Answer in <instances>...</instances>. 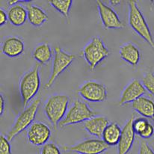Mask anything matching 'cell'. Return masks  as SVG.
Returning a JSON list of instances; mask_svg holds the SVG:
<instances>
[{
  "instance_id": "f546056e",
  "label": "cell",
  "mask_w": 154,
  "mask_h": 154,
  "mask_svg": "<svg viewBox=\"0 0 154 154\" xmlns=\"http://www.w3.org/2000/svg\"><path fill=\"white\" fill-rule=\"evenodd\" d=\"M5 110V99L2 95H0V115H2Z\"/></svg>"
},
{
  "instance_id": "4dcf8cb0",
  "label": "cell",
  "mask_w": 154,
  "mask_h": 154,
  "mask_svg": "<svg viewBox=\"0 0 154 154\" xmlns=\"http://www.w3.org/2000/svg\"><path fill=\"white\" fill-rule=\"evenodd\" d=\"M121 2V1H120V0H112V1H110L111 4L114 6L118 5H119Z\"/></svg>"
},
{
  "instance_id": "d4e9b609",
  "label": "cell",
  "mask_w": 154,
  "mask_h": 154,
  "mask_svg": "<svg viewBox=\"0 0 154 154\" xmlns=\"http://www.w3.org/2000/svg\"><path fill=\"white\" fill-rule=\"evenodd\" d=\"M0 154H12L10 141L2 135L0 136Z\"/></svg>"
},
{
  "instance_id": "d6986e66",
  "label": "cell",
  "mask_w": 154,
  "mask_h": 154,
  "mask_svg": "<svg viewBox=\"0 0 154 154\" xmlns=\"http://www.w3.org/2000/svg\"><path fill=\"white\" fill-rule=\"evenodd\" d=\"M8 17L11 23L14 26H21L26 23L28 19L27 10L21 5L11 6L8 10Z\"/></svg>"
},
{
  "instance_id": "44dd1931",
  "label": "cell",
  "mask_w": 154,
  "mask_h": 154,
  "mask_svg": "<svg viewBox=\"0 0 154 154\" xmlns=\"http://www.w3.org/2000/svg\"><path fill=\"white\" fill-rule=\"evenodd\" d=\"M33 57L39 64H45L51 60L52 51L48 44H41L37 46L33 51Z\"/></svg>"
},
{
  "instance_id": "f1b7e54d",
  "label": "cell",
  "mask_w": 154,
  "mask_h": 154,
  "mask_svg": "<svg viewBox=\"0 0 154 154\" xmlns=\"http://www.w3.org/2000/svg\"><path fill=\"white\" fill-rule=\"evenodd\" d=\"M8 20V14L3 9H0V25H5L7 23Z\"/></svg>"
},
{
  "instance_id": "3957f363",
  "label": "cell",
  "mask_w": 154,
  "mask_h": 154,
  "mask_svg": "<svg viewBox=\"0 0 154 154\" xmlns=\"http://www.w3.org/2000/svg\"><path fill=\"white\" fill-rule=\"evenodd\" d=\"M41 87V77L39 73V64L23 76L20 82V93L23 105L26 106L34 97L38 94Z\"/></svg>"
},
{
  "instance_id": "4fadbf2b",
  "label": "cell",
  "mask_w": 154,
  "mask_h": 154,
  "mask_svg": "<svg viewBox=\"0 0 154 154\" xmlns=\"http://www.w3.org/2000/svg\"><path fill=\"white\" fill-rule=\"evenodd\" d=\"M146 89L142 83L138 79H133L129 83L121 94L119 106H124L129 103H133L145 94Z\"/></svg>"
},
{
  "instance_id": "ffe728a7",
  "label": "cell",
  "mask_w": 154,
  "mask_h": 154,
  "mask_svg": "<svg viewBox=\"0 0 154 154\" xmlns=\"http://www.w3.org/2000/svg\"><path fill=\"white\" fill-rule=\"evenodd\" d=\"M122 129L117 123H109L103 133L102 138L109 146H115L118 144L121 138Z\"/></svg>"
},
{
  "instance_id": "7402d4cb",
  "label": "cell",
  "mask_w": 154,
  "mask_h": 154,
  "mask_svg": "<svg viewBox=\"0 0 154 154\" xmlns=\"http://www.w3.org/2000/svg\"><path fill=\"white\" fill-rule=\"evenodd\" d=\"M49 2L63 16L65 17H68L70 8L73 3L72 0H50Z\"/></svg>"
},
{
  "instance_id": "277c9868",
  "label": "cell",
  "mask_w": 154,
  "mask_h": 154,
  "mask_svg": "<svg viewBox=\"0 0 154 154\" xmlns=\"http://www.w3.org/2000/svg\"><path fill=\"white\" fill-rule=\"evenodd\" d=\"M85 60L91 70L109 55V51L99 37H94L85 46L82 50Z\"/></svg>"
},
{
  "instance_id": "ba28073f",
  "label": "cell",
  "mask_w": 154,
  "mask_h": 154,
  "mask_svg": "<svg viewBox=\"0 0 154 154\" xmlns=\"http://www.w3.org/2000/svg\"><path fill=\"white\" fill-rule=\"evenodd\" d=\"M81 97L89 102H104L107 99V90L104 85L94 81H88L79 88Z\"/></svg>"
},
{
  "instance_id": "e0dca14e",
  "label": "cell",
  "mask_w": 154,
  "mask_h": 154,
  "mask_svg": "<svg viewBox=\"0 0 154 154\" xmlns=\"http://www.w3.org/2000/svg\"><path fill=\"white\" fill-rule=\"evenodd\" d=\"M119 53L123 60L132 66L137 65L141 58L139 50L132 43H126L121 45Z\"/></svg>"
},
{
  "instance_id": "1f68e13d",
  "label": "cell",
  "mask_w": 154,
  "mask_h": 154,
  "mask_svg": "<svg viewBox=\"0 0 154 154\" xmlns=\"http://www.w3.org/2000/svg\"><path fill=\"white\" fill-rule=\"evenodd\" d=\"M152 119H153V121H154V117H153V118H152Z\"/></svg>"
},
{
  "instance_id": "4316f807",
  "label": "cell",
  "mask_w": 154,
  "mask_h": 154,
  "mask_svg": "<svg viewBox=\"0 0 154 154\" xmlns=\"http://www.w3.org/2000/svg\"><path fill=\"white\" fill-rule=\"evenodd\" d=\"M154 134V128L151 124L150 122L148 123V124L147 125L146 128L144 129V130L143 132H141L139 134V136L141 138H144V139H148V138H151Z\"/></svg>"
},
{
  "instance_id": "2e32d148",
  "label": "cell",
  "mask_w": 154,
  "mask_h": 154,
  "mask_svg": "<svg viewBox=\"0 0 154 154\" xmlns=\"http://www.w3.org/2000/svg\"><path fill=\"white\" fill-rule=\"evenodd\" d=\"M26 8L27 10L28 20L32 26L40 27L48 20V15L41 8L28 3L26 5Z\"/></svg>"
},
{
  "instance_id": "6da1fadb",
  "label": "cell",
  "mask_w": 154,
  "mask_h": 154,
  "mask_svg": "<svg viewBox=\"0 0 154 154\" xmlns=\"http://www.w3.org/2000/svg\"><path fill=\"white\" fill-rule=\"evenodd\" d=\"M129 24L154 50V41L148 25L135 1H129Z\"/></svg>"
},
{
  "instance_id": "603a6c76",
  "label": "cell",
  "mask_w": 154,
  "mask_h": 154,
  "mask_svg": "<svg viewBox=\"0 0 154 154\" xmlns=\"http://www.w3.org/2000/svg\"><path fill=\"white\" fill-rule=\"evenodd\" d=\"M142 85L150 94L154 95V74L148 72L142 78Z\"/></svg>"
},
{
  "instance_id": "cb8c5ba5",
  "label": "cell",
  "mask_w": 154,
  "mask_h": 154,
  "mask_svg": "<svg viewBox=\"0 0 154 154\" xmlns=\"http://www.w3.org/2000/svg\"><path fill=\"white\" fill-rule=\"evenodd\" d=\"M148 123L149 121L146 118H135L132 125H133V129L135 134L139 135L141 132H143L148 124Z\"/></svg>"
},
{
  "instance_id": "52a82bcc",
  "label": "cell",
  "mask_w": 154,
  "mask_h": 154,
  "mask_svg": "<svg viewBox=\"0 0 154 154\" xmlns=\"http://www.w3.org/2000/svg\"><path fill=\"white\" fill-rule=\"evenodd\" d=\"M75 59V55L63 51L61 47H55V56L52 63V72L48 82L44 85V88L49 89L53 85L58 76L71 64Z\"/></svg>"
},
{
  "instance_id": "484cf974",
  "label": "cell",
  "mask_w": 154,
  "mask_h": 154,
  "mask_svg": "<svg viewBox=\"0 0 154 154\" xmlns=\"http://www.w3.org/2000/svg\"><path fill=\"white\" fill-rule=\"evenodd\" d=\"M41 154H61V152L55 144L48 143L43 146Z\"/></svg>"
},
{
  "instance_id": "7c38bea8",
  "label": "cell",
  "mask_w": 154,
  "mask_h": 154,
  "mask_svg": "<svg viewBox=\"0 0 154 154\" xmlns=\"http://www.w3.org/2000/svg\"><path fill=\"white\" fill-rule=\"evenodd\" d=\"M134 120L135 115H132L122 129L121 138L118 144V154H127L132 148L135 135L132 125Z\"/></svg>"
},
{
  "instance_id": "5b68a950",
  "label": "cell",
  "mask_w": 154,
  "mask_h": 154,
  "mask_svg": "<svg viewBox=\"0 0 154 154\" xmlns=\"http://www.w3.org/2000/svg\"><path fill=\"white\" fill-rule=\"evenodd\" d=\"M96 115V112L92 111L87 103L79 100H76L67 112L62 121L58 124V126L60 128H64L67 126L85 122Z\"/></svg>"
},
{
  "instance_id": "30bf717a",
  "label": "cell",
  "mask_w": 154,
  "mask_h": 154,
  "mask_svg": "<svg viewBox=\"0 0 154 154\" xmlns=\"http://www.w3.org/2000/svg\"><path fill=\"white\" fill-rule=\"evenodd\" d=\"M51 135L50 127L42 122H35L29 127L27 140L34 146H42L47 144Z\"/></svg>"
},
{
  "instance_id": "9c48e42d",
  "label": "cell",
  "mask_w": 154,
  "mask_h": 154,
  "mask_svg": "<svg viewBox=\"0 0 154 154\" xmlns=\"http://www.w3.org/2000/svg\"><path fill=\"white\" fill-rule=\"evenodd\" d=\"M109 146L102 139H87L73 146L63 147L65 151L76 152L80 154H101L109 149Z\"/></svg>"
},
{
  "instance_id": "5bb4252c",
  "label": "cell",
  "mask_w": 154,
  "mask_h": 154,
  "mask_svg": "<svg viewBox=\"0 0 154 154\" xmlns=\"http://www.w3.org/2000/svg\"><path fill=\"white\" fill-rule=\"evenodd\" d=\"M109 124V121L106 117L96 116L85 121L83 127L90 135L97 138H101L105 129Z\"/></svg>"
},
{
  "instance_id": "7a4b0ae2",
  "label": "cell",
  "mask_w": 154,
  "mask_h": 154,
  "mask_svg": "<svg viewBox=\"0 0 154 154\" xmlns=\"http://www.w3.org/2000/svg\"><path fill=\"white\" fill-rule=\"evenodd\" d=\"M69 97L64 94L52 95L44 106V112L50 123L56 127L67 114Z\"/></svg>"
},
{
  "instance_id": "8fae6325",
  "label": "cell",
  "mask_w": 154,
  "mask_h": 154,
  "mask_svg": "<svg viewBox=\"0 0 154 154\" xmlns=\"http://www.w3.org/2000/svg\"><path fill=\"white\" fill-rule=\"evenodd\" d=\"M97 5L100 17L105 29H123L125 27V25L112 8L100 0L97 1Z\"/></svg>"
},
{
  "instance_id": "ac0fdd59",
  "label": "cell",
  "mask_w": 154,
  "mask_h": 154,
  "mask_svg": "<svg viewBox=\"0 0 154 154\" xmlns=\"http://www.w3.org/2000/svg\"><path fill=\"white\" fill-rule=\"evenodd\" d=\"M132 107L144 118H153L154 117V103L145 97H141L132 103Z\"/></svg>"
},
{
  "instance_id": "8992f818",
  "label": "cell",
  "mask_w": 154,
  "mask_h": 154,
  "mask_svg": "<svg viewBox=\"0 0 154 154\" xmlns=\"http://www.w3.org/2000/svg\"><path fill=\"white\" fill-rule=\"evenodd\" d=\"M41 104V98H38L30 104L17 117L14 126L8 134L7 138L9 141H12L17 135L30 127L36 117L37 112Z\"/></svg>"
},
{
  "instance_id": "9a60e30c",
  "label": "cell",
  "mask_w": 154,
  "mask_h": 154,
  "mask_svg": "<svg viewBox=\"0 0 154 154\" xmlns=\"http://www.w3.org/2000/svg\"><path fill=\"white\" fill-rule=\"evenodd\" d=\"M24 48L25 45L23 40L17 37H9L3 41L2 52L11 58H15L24 52Z\"/></svg>"
},
{
  "instance_id": "83f0119b",
  "label": "cell",
  "mask_w": 154,
  "mask_h": 154,
  "mask_svg": "<svg viewBox=\"0 0 154 154\" xmlns=\"http://www.w3.org/2000/svg\"><path fill=\"white\" fill-rule=\"evenodd\" d=\"M138 154H154V152L151 149V147L145 141H142L140 144L139 153H138Z\"/></svg>"
}]
</instances>
